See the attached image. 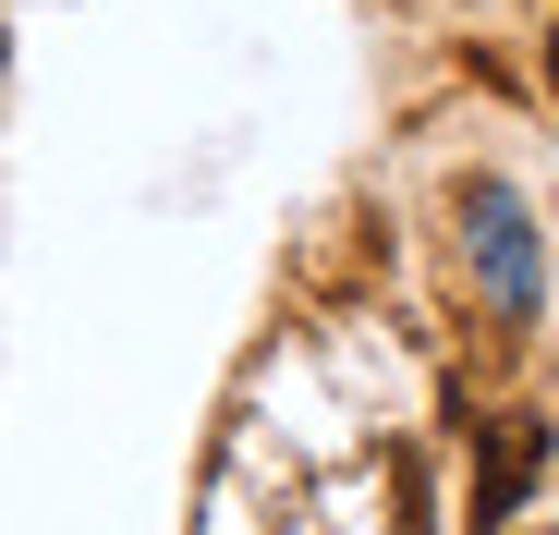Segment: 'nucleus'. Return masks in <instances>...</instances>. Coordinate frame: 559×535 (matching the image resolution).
I'll return each instance as SVG.
<instances>
[{"mask_svg":"<svg viewBox=\"0 0 559 535\" xmlns=\"http://www.w3.org/2000/svg\"><path fill=\"white\" fill-rule=\"evenodd\" d=\"M547 73H559V25H547Z\"/></svg>","mask_w":559,"mask_h":535,"instance_id":"obj_3","label":"nucleus"},{"mask_svg":"<svg viewBox=\"0 0 559 535\" xmlns=\"http://www.w3.org/2000/svg\"><path fill=\"white\" fill-rule=\"evenodd\" d=\"M462 219H475V255H487L499 305H511V317H535V231H523V207H511L499 183H475V195H462Z\"/></svg>","mask_w":559,"mask_h":535,"instance_id":"obj_2","label":"nucleus"},{"mask_svg":"<svg viewBox=\"0 0 559 535\" xmlns=\"http://www.w3.org/2000/svg\"><path fill=\"white\" fill-rule=\"evenodd\" d=\"M535 475H547V426H535V414H499V426H487V463H475V535L523 523Z\"/></svg>","mask_w":559,"mask_h":535,"instance_id":"obj_1","label":"nucleus"}]
</instances>
